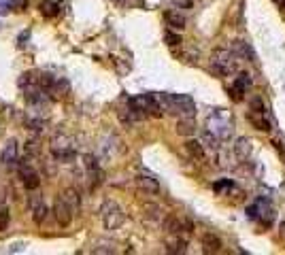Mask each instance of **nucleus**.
<instances>
[{"label": "nucleus", "instance_id": "nucleus-1", "mask_svg": "<svg viewBox=\"0 0 285 255\" xmlns=\"http://www.w3.org/2000/svg\"><path fill=\"white\" fill-rule=\"evenodd\" d=\"M156 98L166 113L181 117H194L196 113V104L187 94H158Z\"/></svg>", "mask_w": 285, "mask_h": 255}, {"label": "nucleus", "instance_id": "nucleus-2", "mask_svg": "<svg viewBox=\"0 0 285 255\" xmlns=\"http://www.w3.org/2000/svg\"><path fill=\"white\" fill-rule=\"evenodd\" d=\"M207 130L211 132L213 136H217L219 140H228L232 136L234 121H232L228 111H223V108H215V111L207 117Z\"/></svg>", "mask_w": 285, "mask_h": 255}, {"label": "nucleus", "instance_id": "nucleus-3", "mask_svg": "<svg viewBox=\"0 0 285 255\" xmlns=\"http://www.w3.org/2000/svg\"><path fill=\"white\" fill-rule=\"evenodd\" d=\"M236 60L232 49H215L211 55V72L215 77H228L236 70Z\"/></svg>", "mask_w": 285, "mask_h": 255}, {"label": "nucleus", "instance_id": "nucleus-4", "mask_svg": "<svg viewBox=\"0 0 285 255\" xmlns=\"http://www.w3.org/2000/svg\"><path fill=\"white\" fill-rule=\"evenodd\" d=\"M102 223H104V230H117L124 223V211L117 202L106 200L102 204Z\"/></svg>", "mask_w": 285, "mask_h": 255}, {"label": "nucleus", "instance_id": "nucleus-5", "mask_svg": "<svg viewBox=\"0 0 285 255\" xmlns=\"http://www.w3.org/2000/svg\"><path fill=\"white\" fill-rule=\"evenodd\" d=\"M73 215H75V209L70 206V202H68L64 196H55V202H53V217H55L58 225L68 228L70 221H73Z\"/></svg>", "mask_w": 285, "mask_h": 255}, {"label": "nucleus", "instance_id": "nucleus-6", "mask_svg": "<svg viewBox=\"0 0 285 255\" xmlns=\"http://www.w3.org/2000/svg\"><path fill=\"white\" fill-rule=\"evenodd\" d=\"M247 215L251 217V219H260V221L266 223V225H270L272 219H275V211H272V206L266 204L264 200H258V202L251 206V209L247 211Z\"/></svg>", "mask_w": 285, "mask_h": 255}, {"label": "nucleus", "instance_id": "nucleus-7", "mask_svg": "<svg viewBox=\"0 0 285 255\" xmlns=\"http://www.w3.org/2000/svg\"><path fill=\"white\" fill-rule=\"evenodd\" d=\"M19 177H21L23 187L30 189V191H34V189H37V187L41 185L39 173H37V170H34L30 164H21V168H19Z\"/></svg>", "mask_w": 285, "mask_h": 255}, {"label": "nucleus", "instance_id": "nucleus-8", "mask_svg": "<svg viewBox=\"0 0 285 255\" xmlns=\"http://www.w3.org/2000/svg\"><path fill=\"white\" fill-rule=\"evenodd\" d=\"M251 88V77L247 75V72H241L239 77L234 79V83H232V90H230V96L232 98L239 102V100H243V96H245V92Z\"/></svg>", "mask_w": 285, "mask_h": 255}, {"label": "nucleus", "instance_id": "nucleus-9", "mask_svg": "<svg viewBox=\"0 0 285 255\" xmlns=\"http://www.w3.org/2000/svg\"><path fill=\"white\" fill-rule=\"evenodd\" d=\"M30 211H32V221L37 223V225H41L45 219H47V204H45V200H43V196H32L30 198Z\"/></svg>", "mask_w": 285, "mask_h": 255}, {"label": "nucleus", "instance_id": "nucleus-10", "mask_svg": "<svg viewBox=\"0 0 285 255\" xmlns=\"http://www.w3.org/2000/svg\"><path fill=\"white\" fill-rule=\"evenodd\" d=\"M19 157V145L15 138H9L3 147V153H0V162L7 164V166H13Z\"/></svg>", "mask_w": 285, "mask_h": 255}, {"label": "nucleus", "instance_id": "nucleus-11", "mask_svg": "<svg viewBox=\"0 0 285 255\" xmlns=\"http://www.w3.org/2000/svg\"><path fill=\"white\" fill-rule=\"evenodd\" d=\"M247 119L251 121V126L260 132H270V121L266 119V111H251L249 108V113H247Z\"/></svg>", "mask_w": 285, "mask_h": 255}, {"label": "nucleus", "instance_id": "nucleus-12", "mask_svg": "<svg viewBox=\"0 0 285 255\" xmlns=\"http://www.w3.org/2000/svg\"><path fill=\"white\" fill-rule=\"evenodd\" d=\"M232 51L236 58H243V60H251V62H255V53L251 49V45L245 43V41H234L232 43Z\"/></svg>", "mask_w": 285, "mask_h": 255}, {"label": "nucleus", "instance_id": "nucleus-13", "mask_svg": "<svg viewBox=\"0 0 285 255\" xmlns=\"http://www.w3.org/2000/svg\"><path fill=\"white\" fill-rule=\"evenodd\" d=\"M136 185L142 191H147V193H160V183L149 175H138L136 177Z\"/></svg>", "mask_w": 285, "mask_h": 255}, {"label": "nucleus", "instance_id": "nucleus-14", "mask_svg": "<svg viewBox=\"0 0 285 255\" xmlns=\"http://www.w3.org/2000/svg\"><path fill=\"white\" fill-rule=\"evenodd\" d=\"M177 134L194 136L196 134V121H194V117H181L179 121H177Z\"/></svg>", "mask_w": 285, "mask_h": 255}, {"label": "nucleus", "instance_id": "nucleus-15", "mask_svg": "<svg viewBox=\"0 0 285 255\" xmlns=\"http://www.w3.org/2000/svg\"><path fill=\"white\" fill-rule=\"evenodd\" d=\"M234 153H236V157H239L241 162L249 160V155H251V140L241 136L239 140H236V145H234Z\"/></svg>", "mask_w": 285, "mask_h": 255}, {"label": "nucleus", "instance_id": "nucleus-16", "mask_svg": "<svg viewBox=\"0 0 285 255\" xmlns=\"http://www.w3.org/2000/svg\"><path fill=\"white\" fill-rule=\"evenodd\" d=\"M203 249H205V253H219L221 251V240L215 236V234H211V232H207V234H203Z\"/></svg>", "mask_w": 285, "mask_h": 255}, {"label": "nucleus", "instance_id": "nucleus-17", "mask_svg": "<svg viewBox=\"0 0 285 255\" xmlns=\"http://www.w3.org/2000/svg\"><path fill=\"white\" fill-rule=\"evenodd\" d=\"M166 251L168 253H185L187 251V240L181 238V234H177L175 238L166 240Z\"/></svg>", "mask_w": 285, "mask_h": 255}, {"label": "nucleus", "instance_id": "nucleus-18", "mask_svg": "<svg viewBox=\"0 0 285 255\" xmlns=\"http://www.w3.org/2000/svg\"><path fill=\"white\" fill-rule=\"evenodd\" d=\"M164 19H166V23H168L170 28H177V30L185 28V17L181 13H177V11H166Z\"/></svg>", "mask_w": 285, "mask_h": 255}, {"label": "nucleus", "instance_id": "nucleus-19", "mask_svg": "<svg viewBox=\"0 0 285 255\" xmlns=\"http://www.w3.org/2000/svg\"><path fill=\"white\" fill-rule=\"evenodd\" d=\"M185 151L194 157V160H205V147H203V143H198V140H187L185 143Z\"/></svg>", "mask_w": 285, "mask_h": 255}, {"label": "nucleus", "instance_id": "nucleus-20", "mask_svg": "<svg viewBox=\"0 0 285 255\" xmlns=\"http://www.w3.org/2000/svg\"><path fill=\"white\" fill-rule=\"evenodd\" d=\"M142 215H145L147 219H151V221H160L162 219V209L158 204L147 202V204H142Z\"/></svg>", "mask_w": 285, "mask_h": 255}, {"label": "nucleus", "instance_id": "nucleus-21", "mask_svg": "<svg viewBox=\"0 0 285 255\" xmlns=\"http://www.w3.org/2000/svg\"><path fill=\"white\" fill-rule=\"evenodd\" d=\"M104 183V173H102V168H90V189H98L100 185Z\"/></svg>", "mask_w": 285, "mask_h": 255}, {"label": "nucleus", "instance_id": "nucleus-22", "mask_svg": "<svg viewBox=\"0 0 285 255\" xmlns=\"http://www.w3.org/2000/svg\"><path fill=\"white\" fill-rule=\"evenodd\" d=\"M41 11L47 17H53V15H58V3H53V0H45V3L41 5Z\"/></svg>", "mask_w": 285, "mask_h": 255}, {"label": "nucleus", "instance_id": "nucleus-23", "mask_svg": "<svg viewBox=\"0 0 285 255\" xmlns=\"http://www.w3.org/2000/svg\"><path fill=\"white\" fill-rule=\"evenodd\" d=\"M64 198H66V200L70 202V206H73L75 211L79 209V202H81V200H79V191H77V189H66V193H64Z\"/></svg>", "mask_w": 285, "mask_h": 255}, {"label": "nucleus", "instance_id": "nucleus-24", "mask_svg": "<svg viewBox=\"0 0 285 255\" xmlns=\"http://www.w3.org/2000/svg\"><path fill=\"white\" fill-rule=\"evenodd\" d=\"M164 41H166V45H170V47H177V45H181L183 41H181V34H175V32H166L164 34Z\"/></svg>", "mask_w": 285, "mask_h": 255}, {"label": "nucleus", "instance_id": "nucleus-25", "mask_svg": "<svg viewBox=\"0 0 285 255\" xmlns=\"http://www.w3.org/2000/svg\"><path fill=\"white\" fill-rule=\"evenodd\" d=\"M9 223H11V213H9V209H3L0 211V232H5Z\"/></svg>", "mask_w": 285, "mask_h": 255}, {"label": "nucleus", "instance_id": "nucleus-26", "mask_svg": "<svg viewBox=\"0 0 285 255\" xmlns=\"http://www.w3.org/2000/svg\"><path fill=\"white\" fill-rule=\"evenodd\" d=\"M92 251L94 253H115V245H109V242H98Z\"/></svg>", "mask_w": 285, "mask_h": 255}, {"label": "nucleus", "instance_id": "nucleus-27", "mask_svg": "<svg viewBox=\"0 0 285 255\" xmlns=\"http://www.w3.org/2000/svg\"><path fill=\"white\" fill-rule=\"evenodd\" d=\"M32 83H37V77H32V72H26V75H21V79H19V85H21V88H30Z\"/></svg>", "mask_w": 285, "mask_h": 255}, {"label": "nucleus", "instance_id": "nucleus-28", "mask_svg": "<svg viewBox=\"0 0 285 255\" xmlns=\"http://www.w3.org/2000/svg\"><path fill=\"white\" fill-rule=\"evenodd\" d=\"M249 106H251V111H266V106H264V102L260 100V98H253L251 102H249Z\"/></svg>", "mask_w": 285, "mask_h": 255}, {"label": "nucleus", "instance_id": "nucleus-29", "mask_svg": "<svg viewBox=\"0 0 285 255\" xmlns=\"http://www.w3.org/2000/svg\"><path fill=\"white\" fill-rule=\"evenodd\" d=\"M83 162H86L88 170H90V168H96V166H98V164H96V157H94V155H90V153H88V155H83Z\"/></svg>", "mask_w": 285, "mask_h": 255}, {"label": "nucleus", "instance_id": "nucleus-30", "mask_svg": "<svg viewBox=\"0 0 285 255\" xmlns=\"http://www.w3.org/2000/svg\"><path fill=\"white\" fill-rule=\"evenodd\" d=\"M11 7H13V3H11V0H0V13H7Z\"/></svg>", "mask_w": 285, "mask_h": 255}, {"label": "nucleus", "instance_id": "nucleus-31", "mask_svg": "<svg viewBox=\"0 0 285 255\" xmlns=\"http://www.w3.org/2000/svg\"><path fill=\"white\" fill-rule=\"evenodd\" d=\"M13 7H15V11H26L28 3L26 0H13Z\"/></svg>", "mask_w": 285, "mask_h": 255}, {"label": "nucleus", "instance_id": "nucleus-32", "mask_svg": "<svg viewBox=\"0 0 285 255\" xmlns=\"http://www.w3.org/2000/svg\"><path fill=\"white\" fill-rule=\"evenodd\" d=\"M23 249H26V242H23V245H21V242H19V245H13V247H11L9 251H13V253H17V251H23Z\"/></svg>", "mask_w": 285, "mask_h": 255}, {"label": "nucleus", "instance_id": "nucleus-33", "mask_svg": "<svg viewBox=\"0 0 285 255\" xmlns=\"http://www.w3.org/2000/svg\"><path fill=\"white\" fill-rule=\"evenodd\" d=\"M277 5V9H285V0H272Z\"/></svg>", "mask_w": 285, "mask_h": 255}, {"label": "nucleus", "instance_id": "nucleus-34", "mask_svg": "<svg viewBox=\"0 0 285 255\" xmlns=\"http://www.w3.org/2000/svg\"><path fill=\"white\" fill-rule=\"evenodd\" d=\"M53 3H60V0H53Z\"/></svg>", "mask_w": 285, "mask_h": 255}, {"label": "nucleus", "instance_id": "nucleus-35", "mask_svg": "<svg viewBox=\"0 0 285 255\" xmlns=\"http://www.w3.org/2000/svg\"><path fill=\"white\" fill-rule=\"evenodd\" d=\"M283 228H285V225H283Z\"/></svg>", "mask_w": 285, "mask_h": 255}]
</instances>
